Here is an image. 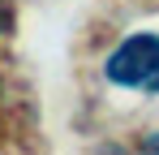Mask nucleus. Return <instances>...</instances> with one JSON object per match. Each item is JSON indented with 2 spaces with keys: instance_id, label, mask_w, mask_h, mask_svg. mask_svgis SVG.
<instances>
[{
  "instance_id": "nucleus-1",
  "label": "nucleus",
  "mask_w": 159,
  "mask_h": 155,
  "mask_svg": "<svg viewBox=\"0 0 159 155\" xmlns=\"http://www.w3.org/2000/svg\"><path fill=\"white\" fill-rule=\"evenodd\" d=\"M103 73H107V82H116L125 91L159 95V35H129L103 60Z\"/></svg>"
},
{
  "instance_id": "nucleus-2",
  "label": "nucleus",
  "mask_w": 159,
  "mask_h": 155,
  "mask_svg": "<svg viewBox=\"0 0 159 155\" xmlns=\"http://www.w3.org/2000/svg\"><path fill=\"white\" fill-rule=\"evenodd\" d=\"M13 30V0H0V35Z\"/></svg>"
},
{
  "instance_id": "nucleus-3",
  "label": "nucleus",
  "mask_w": 159,
  "mask_h": 155,
  "mask_svg": "<svg viewBox=\"0 0 159 155\" xmlns=\"http://www.w3.org/2000/svg\"><path fill=\"white\" fill-rule=\"evenodd\" d=\"M142 147H146V151H159V134H155V138H146Z\"/></svg>"
}]
</instances>
